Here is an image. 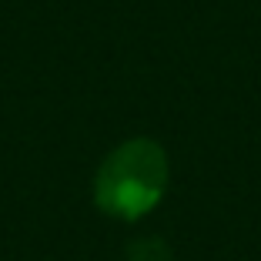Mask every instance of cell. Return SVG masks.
Here are the masks:
<instances>
[{"label":"cell","mask_w":261,"mask_h":261,"mask_svg":"<svg viewBox=\"0 0 261 261\" xmlns=\"http://www.w3.org/2000/svg\"><path fill=\"white\" fill-rule=\"evenodd\" d=\"M171 185L168 151L154 138H127L108 151L94 174V204L117 221H141L164 201Z\"/></svg>","instance_id":"obj_1"},{"label":"cell","mask_w":261,"mask_h":261,"mask_svg":"<svg viewBox=\"0 0 261 261\" xmlns=\"http://www.w3.org/2000/svg\"><path fill=\"white\" fill-rule=\"evenodd\" d=\"M124 261H174V251L161 234H141L124 248Z\"/></svg>","instance_id":"obj_2"}]
</instances>
